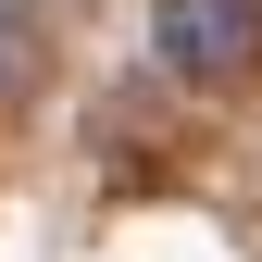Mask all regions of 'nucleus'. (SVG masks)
Here are the masks:
<instances>
[{"instance_id": "obj_1", "label": "nucleus", "mask_w": 262, "mask_h": 262, "mask_svg": "<svg viewBox=\"0 0 262 262\" xmlns=\"http://www.w3.org/2000/svg\"><path fill=\"white\" fill-rule=\"evenodd\" d=\"M150 50H162V75L225 88V75L262 62V13H250V0H162V13H150Z\"/></svg>"}, {"instance_id": "obj_2", "label": "nucleus", "mask_w": 262, "mask_h": 262, "mask_svg": "<svg viewBox=\"0 0 262 262\" xmlns=\"http://www.w3.org/2000/svg\"><path fill=\"white\" fill-rule=\"evenodd\" d=\"M13 50H25V25H0V88H13Z\"/></svg>"}]
</instances>
